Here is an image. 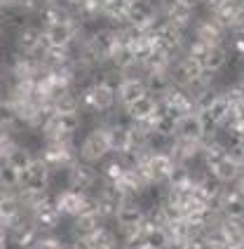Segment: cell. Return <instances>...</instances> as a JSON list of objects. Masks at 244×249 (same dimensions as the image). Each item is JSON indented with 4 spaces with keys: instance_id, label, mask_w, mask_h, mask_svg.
<instances>
[{
    "instance_id": "5b68a950",
    "label": "cell",
    "mask_w": 244,
    "mask_h": 249,
    "mask_svg": "<svg viewBox=\"0 0 244 249\" xmlns=\"http://www.w3.org/2000/svg\"><path fill=\"white\" fill-rule=\"evenodd\" d=\"M92 104L96 108H108L113 104V87L110 85H99L92 92Z\"/></svg>"
},
{
    "instance_id": "6da1fadb",
    "label": "cell",
    "mask_w": 244,
    "mask_h": 249,
    "mask_svg": "<svg viewBox=\"0 0 244 249\" xmlns=\"http://www.w3.org/2000/svg\"><path fill=\"white\" fill-rule=\"evenodd\" d=\"M45 38L50 42V47H64L68 40H70V26H68L66 19H56L52 24H47V33Z\"/></svg>"
},
{
    "instance_id": "30bf717a",
    "label": "cell",
    "mask_w": 244,
    "mask_h": 249,
    "mask_svg": "<svg viewBox=\"0 0 244 249\" xmlns=\"http://www.w3.org/2000/svg\"><path fill=\"white\" fill-rule=\"evenodd\" d=\"M148 89H150V92H162V89H164V80H160V78H150V80H148Z\"/></svg>"
},
{
    "instance_id": "277c9868",
    "label": "cell",
    "mask_w": 244,
    "mask_h": 249,
    "mask_svg": "<svg viewBox=\"0 0 244 249\" xmlns=\"http://www.w3.org/2000/svg\"><path fill=\"white\" fill-rule=\"evenodd\" d=\"M153 111H155V101L148 97H143V99H139V101H134V104H129V115H132L134 120H143V118L153 115Z\"/></svg>"
},
{
    "instance_id": "ba28073f",
    "label": "cell",
    "mask_w": 244,
    "mask_h": 249,
    "mask_svg": "<svg viewBox=\"0 0 244 249\" xmlns=\"http://www.w3.org/2000/svg\"><path fill=\"white\" fill-rule=\"evenodd\" d=\"M0 179L5 181V183H17V179H19V169H14L12 165H5L0 169Z\"/></svg>"
},
{
    "instance_id": "9c48e42d",
    "label": "cell",
    "mask_w": 244,
    "mask_h": 249,
    "mask_svg": "<svg viewBox=\"0 0 244 249\" xmlns=\"http://www.w3.org/2000/svg\"><path fill=\"white\" fill-rule=\"evenodd\" d=\"M10 120H12V106L0 104V124H7Z\"/></svg>"
},
{
    "instance_id": "52a82bcc",
    "label": "cell",
    "mask_w": 244,
    "mask_h": 249,
    "mask_svg": "<svg viewBox=\"0 0 244 249\" xmlns=\"http://www.w3.org/2000/svg\"><path fill=\"white\" fill-rule=\"evenodd\" d=\"M59 124H61V129L73 132V129L78 127V115H75V113H64V115L59 118Z\"/></svg>"
},
{
    "instance_id": "8992f818",
    "label": "cell",
    "mask_w": 244,
    "mask_h": 249,
    "mask_svg": "<svg viewBox=\"0 0 244 249\" xmlns=\"http://www.w3.org/2000/svg\"><path fill=\"white\" fill-rule=\"evenodd\" d=\"M7 165H12L14 169H19V172H26L33 162H31V155H28L24 148H17V151H12V155H10V162H7Z\"/></svg>"
},
{
    "instance_id": "3957f363",
    "label": "cell",
    "mask_w": 244,
    "mask_h": 249,
    "mask_svg": "<svg viewBox=\"0 0 244 249\" xmlns=\"http://www.w3.org/2000/svg\"><path fill=\"white\" fill-rule=\"evenodd\" d=\"M178 129H181L183 137L197 139L202 134V123H200V118H195V115H183V118L178 120Z\"/></svg>"
},
{
    "instance_id": "7a4b0ae2",
    "label": "cell",
    "mask_w": 244,
    "mask_h": 249,
    "mask_svg": "<svg viewBox=\"0 0 244 249\" xmlns=\"http://www.w3.org/2000/svg\"><path fill=\"white\" fill-rule=\"evenodd\" d=\"M146 92H148V89H146V85L139 83V80H127V83L122 85V89H120L124 104H134V101H139V99H143L146 97Z\"/></svg>"
}]
</instances>
